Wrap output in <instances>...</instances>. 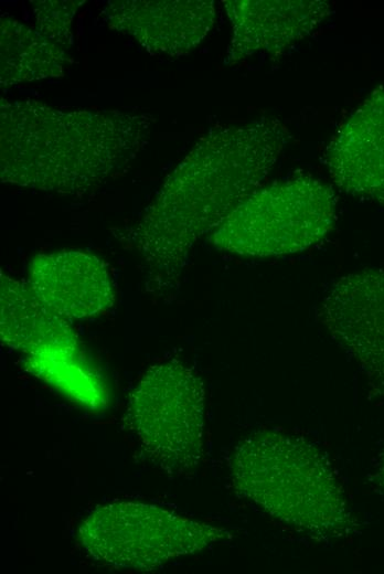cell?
Wrapping results in <instances>:
<instances>
[{
  "label": "cell",
  "mask_w": 384,
  "mask_h": 574,
  "mask_svg": "<svg viewBox=\"0 0 384 574\" xmlns=\"http://www.w3.org/2000/svg\"><path fill=\"white\" fill-rule=\"evenodd\" d=\"M289 139L278 119L260 118L215 126L195 142L127 233L149 290L177 286L195 244L257 190Z\"/></svg>",
  "instance_id": "6da1fadb"
},
{
  "label": "cell",
  "mask_w": 384,
  "mask_h": 574,
  "mask_svg": "<svg viewBox=\"0 0 384 574\" xmlns=\"http://www.w3.org/2000/svg\"><path fill=\"white\" fill-rule=\"evenodd\" d=\"M154 118L121 110H64L34 99L0 102V178L82 194L124 170L147 145Z\"/></svg>",
  "instance_id": "7a4b0ae2"
},
{
  "label": "cell",
  "mask_w": 384,
  "mask_h": 574,
  "mask_svg": "<svg viewBox=\"0 0 384 574\" xmlns=\"http://www.w3.org/2000/svg\"><path fill=\"white\" fill-rule=\"evenodd\" d=\"M235 490L265 513L318 541L349 535L354 519L323 451L277 431L253 433L231 458Z\"/></svg>",
  "instance_id": "3957f363"
},
{
  "label": "cell",
  "mask_w": 384,
  "mask_h": 574,
  "mask_svg": "<svg viewBox=\"0 0 384 574\" xmlns=\"http://www.w3.org/2000/svg\"><path fill=\"white\" fill-rule=\"evenodd\" d=\"M337 198L311 176H294L254 191L211 233L221 251L247 257L295 254L333 228Z\"/></svg>",
  "instance_id": "277c9868"
},
{
  "label": "cell",
  "mask_w": 384,
  "mask_h": 574,
  "mask_svg": "<svg viewBox=\"0 0 384 574\" xmlns=\"http://www.w3.org/2000/svg\"><path fill=\"white\" fill-rule=\"evenodd\" d=\"M231 538L224 528L132 501L97 507L78 529L79 543L93 559L139 571H152Z\"/></svg>",
  "instance_id": "5b68a950"
},
{
  "label": "cell",
  "mask_w": 384,
  "mask_h": 574,
  "mask_svg": "<svg viewBox=\"0 0 384 574\" xmlns=\"http://www.w3.org/2000/svg\"><path fill=\"white\" fill-rule=\"evenodd\" d=\"M205 391L180 361L152 365L131 392L125 421L147 456L170 475L193 470L203 456Z\"/></svg>",
  "instance_id": "8992f818"
},
{
  "label": "cell",
  "mask_w": 384,
  "mask_h": 574,
  "mask_svg": "<svg viewBox=\"0 0 384 574\" xmlns=\"http://www.w3.org/2000/svg\"><path fill=\"white\" fill-rule=\"evenodd\" d=\"M68 321L49 307L30 283L1 272V341L23 354L30 373L82 403L98 391L102 375L86 359Z\"/></svg>",
  "instance_id": "52a82bcc"
},
{
  "label": "cell",
  "mask_w": 384,
  "mask_h": 574,
  "mask_svg": "<svg viewBox=\"0 0 384 574\" xmlns=\"http://www.w3.org/2000/svg\"><path fill=\"white\" fill-rule=\"evenodd\" d=\"M319 316L370 383L384 392V272L362 269L339 278L326 294Z\"/></svg>",
  "instance_id": "ba28073f"
},
{
  "label": "cell",
  "mask_w": 384,
  "mask_h": 574,
  "mask_svg": "<svg viewBox=\"0 0 384 574\" xmlns=\"http://www.w3.org/2000/svg\"><path fill=\"white\" fill-rule=\"evenodd\" d=\"M109 29L132 36L152 55L191 52L212 29V0H111L102 10Z\"/></svg>",
  "instance_id": "9c48e42d"
},
{
  "label": "cell",
  "mask_w": 384,
  "mask_h": 574,
  "mask_svg": "<svg viewBox=\"0 0 384 574\" xmlns=\"http://www.w3.org/2000/svg\"><path fill=\"white\" fill-rule=\"evenodd\" d=\"M339 189L384 202V86L376 87L349 116L326 152Z\"/></svg>",
  "instance_id": "30bf717a"
},
{
  "label": "cell",
  "mask_w": 384,
  "mask_h": 574,
  "mask_svg": "<svg viewBox=\"0 0 384 574\" xmlns=\"http://www.w3.org/2000/svg\"><path fill=\"white\" fill-rule=\"evenodd\" d=\"M223 4L232 24L228 65L258 52H282L312 33L331 11L320 0H227Z\"/></svg>",
  "instance_id": "8fae6325"
},
{
  "label": "cell",
  "mask_w": 384,
  "mask_h": 574,
  "mask_svg": "<svg viewBox=\"0 0 384 574\" xmlns=\"http://www.w3.org/2000/svg\"><path fill=\"white\" fill-rule=\"evenodd\" d=\"M29 283L49 307L67 320L95 317L115 300L107 266L82 251L36 255L30 264Z\"/></svg>",
  "instance_id": "7c38bea8"
},
{
  "label": "cell",
  "mask_w": 384,
  "mask_h": 574,
  "mask_svg": "<svg viewBox=\"0 0 384 574\" xmlns=\"http://www.w3.org/2000/svg\"><path fill=\"white\" fill-rule=\"evenodd\" d=\"M0 44L2 88L62 76L70 60L66 50L7 15L1 17Z\"/></svg>",
  "instance_id": "4fadbf2b"
},
{
  "label": "cell",
  "mask_w": 384,
  "mask_h": 574,
  "mask_svg": "<svg viewBox=\"0 0 384 574\" xmlns=\"http://www.w3.org/2000/svg\"><path fill=\"white\" fill-rule=\"evenodd\" d=\"M35 30L46 40L67 51L73 42L72 21L83 0L32 1Z\"/></svg>",
  "instance_id": "5bb4252c"
},
{
  "label": "cell",
  "mask_w": 384,
  "mask_h": 574,
  "mask_svg": "<svg viewBox=\"0 0 384 574\" xmlns=\"http://www.w3.org/2000/svg\"><path fill=\"white\" fill-rule=\"evenodd\" d=\"M375 482L378 489H381V491L384 493V447L380 453L378 461L376 465Z\"/></svg>",
  "instance_id": "9a60e30c"
}]
</instances>
